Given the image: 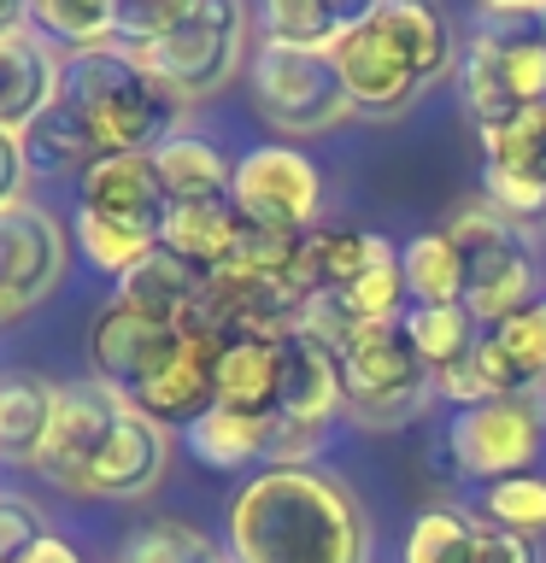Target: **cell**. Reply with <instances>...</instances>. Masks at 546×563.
Wrapping results in <instances>:
<instances>
[{
  "label": "cell",
  "mask_w": 546,
  "mask_h": 563,
  "mask_svg": "<svg viewBox=\"0 0 546 563\" xmlns=\"http://www.w3.org/2000/svg\"><path fill=\"white\" fill-rule=\"evenodd\" d=\"M118 563H236L211 534H200L194 522H148L141 534H130Z\"/></svg>",
  "instance_id": "cell-35"
},
{
  "label": "cell",
  "mask_w": 546,
  "mask_h": 563,
  "mask_svg": "<svg viewBox=\"0 0 546 563\" xmlns=\"http://www.w3.org/2000/svg\"><path fill=\"white\" fill-rule=\"evenodd\" d=\"M452 470L470 482H511L528 475L546 446V399H482L452 417Z\"/></svg>",
  "instance_id": "cell-8"
},
{
  "label": "cell",
  "mask_w": 546,
  "mask_h": 563,
  "mask_svg": "<svg viewBox=\"0 0 546 563\" xmlns=\"http://www.w3.org/2000/svg\"><path fill=\"white\" fill-rule=\"evenodd\" d=\"M247 30H253V12L241 0H183V18L159 42L141 47L135 59L183 106H200L236 82L241 53H247Z\"/></svg>",
  "instance_id": "cell-4"
},
{
  "label": "cell",
  "mask_w": 546,
  "mask_h": 563,
  "mask_svg": "<svg viewBox=\"0 0 546 563\" xmlns=\"http://www.w3.org/2000/svg\"><path fill=\"white\" fill-rule=\"evenodd\" d=\"M476 563H540L535 540L511 534L500 522H482V540H476Z\"/></svg>",
  "instance_id": "cell-41"
},
{
  "label": "cell",
  "mask_w": 546,
  "mask_h": 563,
  "mask_svg": "<svg viewBox=\"0 0 546 563\" xmlns=\"http://www.w3.org/2000/svg\"><path fill=\"white\" fill-rule=\"evenodd\" d=\"M229 200L247 223L276 229V235H306L317 229V206H324V170L294 147H253L236 165Z\"/></svg>",
  "instance_id": "cell-10"
},
{
  "label": "cell",
  "mask_w": 546,
  "mask_h": 563,
  "mask_svg": "<svg viewBox=\"0 0 546 563\" xmlns=\"http://www.w3.org/2000/svg\"><path fill=\"white\" fill-rule=\"evenodd\" d=\"M12 24H24V7H12V0H0V30H12Z\"/></svg>",
  "instance_id": "cell-44"
},
{
  "label": "cell",
  "mask_w": 546,
  "mask_h": 563,
  "mask_svg": "<svg viewBox=\"0 0 546 563\" xmlns=\"http://www.w3.org/2000/svg\"><path fill=\"white\" fill-rule=\"evenodd\" d=\"M276 394H282V346L259 341V334H229L211 405L236 417H276Z\"/></svg>",
  "instance_id": "cell-24"
},
{
  "label": "cell",
  "mask_w": 546,
  "mask_h": 563,
  "mask_svg": "<svg viewBox=\"0 0 546 563\" xmlns=\"http://www.w3.org/2000/svg\"><path fill=\"white\" fill-rule=\"evenodd\" d=\"M400 258L394 246L370 229H306L294 246V264H288V282L299 294H347L359 276H370L376 264Z\"/></svg>",
  "instance_id": "cell-21"
},
{
  "label": "cell",
  "mask_w": 546,
  "mask_h": 563,
  "mask_svg": "<svg viewBox=\"0 0 546 563\" xmlns=\"http://www.w3.org/2000/svg\"><path fill=\"white\" fill-rule=\"evenodd\" d=\"M77 188H83L77 211H95V218L130 229V235L153 241V246H165L176 200H171L165 176H159V165L148 153H106L77 176Z\"/></svg>",
  "instance_id": "cell-11"
},
{
  "label": "cell",
  "mask_w": 546,
  "mask_h": 563,
  "mask_svg": "<svg viewBox=\"0 0 546 563\" xmlns=\"http://www.w3.org/2000/svg\"><path fill=\"white\" fill-rule=\"evenodd\" d=\"M241 235H247V218L236 211V200H211V206H176L171 229H165V246L176 258H188L194 271L218 276L236 264Z\"/></svg>",
  "instance_id": "cell-25"
},
{
  "label": "cell",
  "mask_w": 546,
  "mask_h": 563,
  "mask_svg": "<svg viewBox=\"0 0 546 563\" xmlns=\"http://www.w3.org/2000/svg\"><path fill=\"white\" fill-rule=\"evenodd\" d=\"M236 563H370V517L347 482L294 464L253 475L229 505Z\"/></svg>",
  "instance_id": "cell-1"
},
{
  "label": "cell",
  "mask_w": 546,
  "mask_h": 563,
  "mask_svg": "<svg viewBox=\"0 0 546 563\" xmlns=\"http://www.w3.org/2000/svg\"><path fill=\"white\" fill-rule=\"evenodd\" d=\"M206 317L223 334H259V341H288L306 317V294L288 276L264 271H218L206 282Z\"/></svg>",
  "instance_id": "cell-17"
},
{
  "label": "cell",
  "mask_w": 546,
  "mask_h": 563,
  "mask_svg": "<svg viewBox=\"0 0 546 563\" xmlns=\"http://www.w3.org/2000/svg\"><path fill=\"white\" fill-rule=\"evenodd\" d=\"M18 563H83V558H77V545H65L59 534H47V540H35Z\"/></svg>",
  "instance_id": "cell-43"
},
{
  "label": "cell",
  "mask_w": 546,
  "mask_h": 563,
  "mask_svg": "<svg viewBox=\"0 0 546 563\" xmlns=\"http://www.w3.org/2000/svg\"><path fill=\"white\" fill-rule=\"evenodd\" d=\"M488 517H470L465 505H429L405 534V563H476Z\"/></svg>",
  "instance_id": "cell-34"
},
{
  "label": "cell",
  "mask_w": 546,
  "mask_h": 563,
  "mask_svg": "<svg viewBox=\"0 0 546 563\" xmlns=\"http://www.w3.org/2000/svg\"><path fill=\"white\" fill-rule=\"evenodd\" d=\"M488 522L511 528V534L535 540L546 534V475H511V482H493L488 487Z\"/></svg>",
  "instance_id": "cell-37"
},
{
  "label": "cell",
  "mask_w": 546,
  "mask_h": 563,
  "mask_svg": "<svg viewBox=\"0 0 546 563\" xmlns=\"http://www.w3.org/2000/svg\"><path fill=\"white\" fill-rule=\"evenodd\" d=\"M341 364V411L364 429H400L435 399V376L405 341V323H364L335 352Z\"/></svg>",
  "instance_id": "cell-6"
},
{
  "label": "cell",
  "mask_w": 546,
  "mask_h": 563,
  "mask_svg": "<svg viewBox=\"0 0 546 563\" xmlns=\"http://www.w3.org/2000/svg\"><path fill=\"white\" fill-rule=\"evenodd\" d=\"M364 18L394 42V53L423 77V88H435L440 77L458 70L452 30H447V18H440L435 7H423V0H370Z\"/></svg>",
  "instance_id": "cell-23"
},
{
  "label": "cell",
  "mask_w": 546,
  "mask_h": 563,
  "mask_svg": "<svg viewBox=\"0 0 546 563\" xmlns=\"http://www.w3.org/2000/svg\"><path fill=\"white\" fill-rule=\"evenodd\" d=\"M153 165H159V176H165V188H171L176 206L229 200V183H236V165H229L206 135H188V130L176 141H165V147L153 153Z\"/></svg>",
  "instance_id": "cell-29"
},
{
  "label": "cell",
  "mask_w": 546,
  "mask_h": 563,
  "mask_svg": "<svg viewBox=\"0 0 546 563\" xmlns=\"http://www.w3.org/2000/svg\"><path fill=\"white\" fill-rule=\"evenodd\" d=\"M59 100L77 106L106 153H148V158L165 147V141L183 135V112H188V106L118 42L65 53Z\"/></svg>",
  "instance_id": "cell-2"
},
{
  "label": "cell",
  "mask_w": 546,
  "mask_h": 563,
  "mask_svg": "<svg viewBox=\"0 0 546 563\" xmlns=\"http://www.w3.org/2000/svg\"><path fill=\"white\" fill-rule=\"evenodd\" d=\"M470 364L488 399H546V288L535 306L505 317L500 329H482Z\"/></svg>",
  "instance_id": "cell-18"
},
{
  "label": "cell",
  "mask_w": 546,
  "mask_h": 563,
  "mask_svg": "<svg viewBox=\"0 0 546 563\" xmlns=\"http://www.w3.org/2000/svg\"><path fill=\"white\" fill-rule=\"evenodd\" d=\"M47 534H53V528H47V517L30 499L0 493V563H18L35 540H47Z\"/></svg>",
  "instance_id": "cell-40"
},
{
  "label": "cell",
  "mask_w": 546,
  "mask_h": 563,
  "mask_svg": "<svg viewBox=\"0 0 546 563\" xmlns=\"http://www.w3.org/2000/svg\"><path fill=\"white\" fill-rule=\"evenodd\" d=\"M183 440H188V452L211 470H247V464L271 470L276 417H236V411H218V405H211L206 417H194L183 429Z\"/></svg>",
  "instance_id": "cell-26"
},
{
  "label": "cell",
  "mask_w": 546,
  "mask_h": 563,
  "mask_svg": "<svg viewBox=\"0 0 546 563\" xmlns=\"http://www.w3.org/2000/svg\"><path fill=\"white\" fill-rule=\"evenodd\" d=\"M59 70H65V53L30 18L0 30V130L24 135L59 100Z\"/></svg>",
  "instance_id": "cell-19"
},
{
  "label": "cell",
  "mask_w": 546,
  "mask_h": 563,
  "mask_svg": "<svg viewBox=\"0 0 546 563\" xmlns=\"http://www.w3.org/2000/svg\"><path fill=\"white\" fill-rule=\"evenodd\" d=\"M447 241L465 258V311L482 329H500L505 317H517L523 306L540 299V271H535V246H528L523 223H511L505 211H493L488 200L465 206L447 223Z\"/></svg>",
  "instance_id": "cell-5"
},
{
  "label": "cell",
  "mask_w": 546,
  "mask_h": 563,
  "mask_svg": "<svg viewBox=\"0 0 546 563\" xmlns=\"http://www.w3.org/2000/svg\"><path fill=\"white\" fill-rule=\"evenodd\" d=\"M282 346V394H276V417L299 422V429H329V417L341 411V364L324 341L312 334H288Z\"/></svg>",
  "instance_id": "cell-22"
},
{
  "label": "cell",
  "mask_w": 546,
  "mask_h": 563,
  "mask_svg": "<svg viewBox=\"0 0 546 563\" xmlns=\"http://www.w3.org/2000/svg\"><path fill=\"white\" fill-rule=\"evenodd\" d=\"M247 82H253V112L294 141L329 135L352 118V100H347L341 77H335L329 53H299V47L264 42V47H253Z\"/></svg>",
  "instance_id": "cell-7"
},
{
  "label": "cell",
  "mask_w": 546,
  "mask_h": 563,
  "mask_svg": "<svg viewBox=\"0 0 546 563\" xmlns=\"http://www.w3.org/2000/svg\"><path fill=\"white\" fill-rule=\"evenodd\" d=\"M405 271H400V258H387V264H376L370 276H359L352 288L341 294L347 306H352V317L359 323H405Z\"/></svg>",
  "instance_id": "cell-38"
},
{
  "label": "cell",
  "mask_w": 546,
  "mask_h": 563,
  "mask_svg": "<svg viewBox=\"0 0 546 563\" xmlns=\"http://www.w3.org/2000/svg\"><path fill=\"white\" fill-rule=\"evenodd\" d=\"M188 323H141L123 306L106 299L95 329H88V364H95V382H106L112 394L135 399L159 369H165L176 352H183Z\"/></svg>",
  "instance_id": "cell-12"
},
{
  "label": "cell",
  "mask_w": 546,
  "mask_h": 563,
  "mask_svg": "<svg viewBox=\"0 0 546 563\" xmlns=\"http://www.w3.org/2000/svg\"><path fill=\"white\" fill-rule=\"evenodd\" d=\"M118 405H123V394H112V387L95 382V376L59 387L53 429H47V446H42V457H35V470H42L53 487L83 493L100 440H106V429H112V417H118Z\"/></svg>",
  "instance_id": "cell-16"
},
{
  "label": "cell",
  "mask_w": 546,
  "mask_h": 563,
  "mask_svg": "<svg viewBox=\"0 0 546 563\" xmlns=\"http://www.w3.org/2000/svg\"><path fill=\"white\" fill-rule=\"evenodd\" d=\"M24 183H30V165H24V141L12 130H0V211L24 200Z\"/></svg>",
  "instance_id": "cell-42"
},
{
  "label": "cell",
  "mask_w": 546,
  "mask_h": 563,
  "mask_svg": "<svg viewBox=\"0 0 546 563\" xmlns=\"http://www.w3.org/2000/svg\"><path fill=\"white\" fill-rule=\"evenodd\" d=\"M176 18H183V0H118V30H112V42L118 47H130L141 53L148 42H159Z\"/></svg>",
  "instance_id": "cell-39"
},
{
  "label": "cell",
  "mask_w": 546,
  "mask_h": 563,
  "mask_svg": "<svg viewBox=\"0 0 546 563\" xmlns=\"http://www.w3.org/2000/svg\"><path fill=\"white\" fill-rule=\"evenodd\" d=\"M70 235L42 200H18L0 211V323L30 317L65 282Z\"/></svg>",
  "instance_id": "cell-9"
},
{
  "label": "cell",
  "mask_w": 546,
  "mask_h": 563,
  "mask_svg": "<svg viewBox=\"0 0 546 563\" xmlns=\"http://www.w3.org/2000/svg\"><path fill=\"white\" fill-rule=\"evenodd\" d=\"M359 7H335V0H264L253 30L271 47H299V53H329L347 35Z\"/></svg>",
  "instance_id": "cell-30"
},
{
  "label": "cell",
  "mask_w": 546,
  "mask_h": 563,
  "mask_svg": "<svg viewBox=\"0 0 546 563\" xmlns=\"http://www.w3.org/2000/svg\"><path fill=\"white\" fill-rule=\"evenodd\" d=\"M400 271H405V288H412L417 306H465L470 282H465V258H458V246L447 241V229L405 241Z\"/></svg>",
  "instance_id": "cell-31"
},
{
  "label": "cell",
  "mask_w": 546,
  "mask_h": 563,
  "mask_svg": "<svg viewBox=\"0 0 546 563\" xmlns=\"http://www.w3.org/2000/svg\"><path fill=\"white\" fill-rule=\"evenodd\" d=\"M24 18L47 35L53 47L83 53V47H106L118 30V7L112 0H30Z\"/></svg>",
  "instance_id": "cell-33"
},
{
  "label": "cell",
  "mask_w": 546,
  "mask_h": 563,
  "mask_svg": "<svg viewBox=\"0 0 546 563\" xmlns=\"http://www.w3.org/2000/svg\"><path fill=\"white\" fill-rule=\"evenodd\" d=\"M77 246H83V258L95 264L100 276H112V282L130 276L135 264L153 253V241H141V235H130V229L95 218V211H77Z\"/></svg>",
  "instance_id": "cell-36"
},
{
  "label": "cell",
  "mask_w": 546,
  "mask_h": 563,
  "mask_svg": "<svg viewBox=\"0 0 546 563\" xmlns=\"http://www.w3.org/2000/svg\"><path fill=\"white\" fill-rule=\"evenodd\" d=\"M458 88L476 130H505L546 106V53L535 42V0H500L476 12V35L458 47Z\"/></svg>",
  "instance_id": "cell-3"
},
{
  "label": "cell",
  "mask_w": 546,
  "mask_h": 563,
  "mask_svg": "<svg viewBox=\"0 0 546 563\" xmlns=\"http://www.w3.org/2000/svg\"><path fill=\"white\" fill-rule=\"evenodd\" d=\"M482 147V200L505 211L511 223L546 218V106L505 123V130H488Z\"/></svg>",
  "instance_id": "cell-13"
},
{
  "label": "cell",
  "mask_w": 546,
  "mask_h": 563,
  "mask_svg": "<svg viewBox=\"0 0 546 563\" xmlns=\"http://www.w3.org/2000/svg\"><path fill=\"white\" fill-rule=\"evenodd\" d=\"M18 141H24L30 176H83L95 158H106V147L95 141V130L83 123V112H77V106H65V100H53Z\"/></svg>",
  "instance_id": "cell-28"
},
{
  "label": "cell",
  "mask_w": 546,
  "mask_h": 563,
  "mask_svg": "<svg viewBox=\"0 0 546 563\" xmlns=\"http://www.w3.org/2000/svg\"><path fill=\"white\" fill-rule=\"evenodd\" d=\"M535 42H540V53H546V0H535Z\"/></svg>",
  "instance_id": "cell-45"
},
{
  "label": "cell",
  "mask_w": 546,
  "mask_h": 563,
  "mask_svg": "<svg viewBox=\"0 0 546 563\" xmlns=\"http://www.w3.org/2000/svg\"><path fill=\"white\" fill-rule=\"evenodd\" d=\"M206 282L211 276L176 258L171 246H153L130 276L112 282V306H123L141 323H188L194 311H206Z\"/></svg>",
  "instance_id": "cell-20"
},
{
  "label": "cell",
  "mask_w": 546,
  "mask_h": 563,
  "mask_svg": "<svg viewBox=\"0 0 546 563\" xmlns=\"http://www.w3.org/2000/svg\"><path fill=\"white\" fill-rule=\"evenodd\" d=\"M405 341L417 346V358L429 364V376H440V369L465 364L476 352L482 323H476L465 306H412L405 311Z\"/></svg>",
  "instance_id": "cell-32"
},
{
  "label": "cell",
  "mask_w": 546,
  "mask_h": 563,
  "mask_svg": "<svg viewBox=\"0 0 546 563\" xmlns=\"http://www.w3.org/2000/svg\"><path fill=\"white\" fill-rule=\"evenodd\" d=\"M165 464H171V434L165 422H153L148 411H135L130 399L118 405L112 429H106L100 452H95V470L83 482V499H148V493L165 482Z\"/></svg>",
  "instance_id": "cell-14"
},
{
  "label": "cell",
  "mask_w": 546,
  "mask_h": 563,
  "mask_svg": "<svg viewBox=\"0 0 546 563\" xmlns=\"http://www.w3.org/2000/svg\"><path fill=\"white\" fill-rule=\"evenodd\" d=\"M53 405H59V387L42 382V376H0V457L7 464H30L42 457L47 446V429H53Z\"/></svg>",
  "instance_id": "cell-27"
},
{
  "label": "cell",
  "mask_w": 546,
  "mask_h": 563,
  "mask_svg": "<svg viewBox=\"0 0 546 563\" xmlns=\"http://www.w3.org/2000/svg\"><path fill=\"white\" fill-rule=\"evenodd\" d=\"M329 59H335V77H341L352 112L394 118V112H405V106L423 95V77L394 53V42H387V35L364 18V7L347 24L341 42L329 47Z\"/></svg>",
  "instance_id": "cell-15"
}]
</instances>
